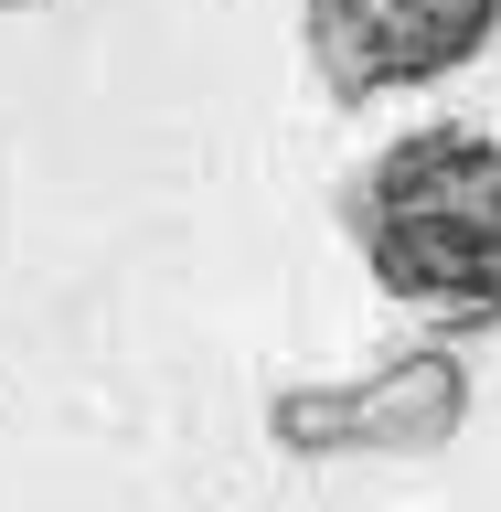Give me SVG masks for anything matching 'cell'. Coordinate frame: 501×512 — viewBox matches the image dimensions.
Here are the masks:
<instances>
[{"instance_id": "obj_1", "label": "cell", "mask_w": 501, "mask_h": 512, "mask_svg": "<svg viewBox=\"0 0 501 512\" xmlns=\"http://www.w3.org/2000/svg\"><path fill=\"white\" fill-rule=\"evenodd\" d=\"M342 235L395 310L480 331L501 320V128H406L342 182Z\"/></svg>"}, {"instance_id": "obj_2", "label": "cell", "mask_w": 501, "mask_h": 512, "mask_svg": "<svg viewBox=\"0 0 501 512\" xmlns=\"http://www.w3.org/2000/svg\"><path fill=\"white\" fill-rule=\"evenodd\" d=\"M491 32H501V0H299L310 75L342 107L438 86V75L491 54Z\"/></svg>"}, {"instance_id": "obj_3", "label": "cell", "mask_w": 501, "mask_h": 512, "mask_svg": "<svg viewBox=\"0 0 501 512\" xmlns=\"http://www.w3.org/2000/svg\"><path fill=\"white\" fill-rule=\"evenodd\" d=\"M0 11H11V0H0Z\"/></svg>"}]
</instances>
